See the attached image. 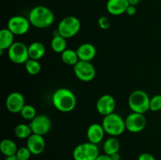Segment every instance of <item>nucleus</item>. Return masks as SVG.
I'll use <instances>...</instances> for the list:
<instances>
[{
    "label": "nucleus",
    "instance_id": "nucleus-13",
    "mask_svg": "<svg viewBox=\"0 0 161 160\" xmlns=\"http://www.w3.org/2000/svg\"><path fill=\"white\" fill-rule=\"evenodd\" d=\"M25 105V99L23 94L19 92H12L6 100V106L8 111L13 114L20 113Z\"/></svg>",
    "mask_w": 161,
    "mask_h": 160
},
{
    "label": "nucleus",
    "instance_id": "nucleus-28",
    "mask_svg": "<svg viewBox=\"0 0 161 160\" xmlns=\"http://www.w3.org/2000/svg\"><path fill=\"white\" fill-rule=\"evenodd\" d=\"M31 155L32 154H31V152H30V150L28 148L27 146L26 147H21L18 148L17 154H16L17 157L20 160H29Z\"/></svg>",
    "mask_w": 161,
    "mask_h": 160
},
{
    "label": "nucleus",
    "instance_id": "nucleus-17",
    "mask_svg": "<svg viewBox=\"0 0 161 160\" xmlns=\"http://www.w3.org/2000/svg\"><path fill=\"white\" fill-rule=\"evenodd\" d=\"M128 6L127 0H108L106 3L107 11L113 16L122 15L126 13Z\"/></svg>",
    "mask_w": 161,
    "mask_h": 160
},
{
    "label": "nucleus",
    "instance_id": "nucleus-1",
    "mask_svg": "<svg viewBox=\"0 0 161 160\" xmlns=\"http://www.w3.org/2000/svg\"><path fill=\"white\" fill-rule=\"evenodd\" d=\"M52 103L53 107L61 112H71L76 107V97L69 89L60 88L53 93Z\"/></svg>",
    "mask_w": 161,
    "mask_h": 160
},
{
    "label": "nucleus",
    "instance_id": "nucleus-24",
    "mask_svg": "<svg viewBox=\"0 0 161 160\" xmlns=\"http://www.w3.org/2000/svg\"><path fill=\"white\" fill-rule=\"evenodd\" d=\"M14 133H15L16 136L19 139H28L33 133L29 125L20 123L15 127Z\"/></svg>",
    "mask_w": 161,
    "mask_h": 160
},
{
    "label": "nucleus",
    "instance_id": "nucleus-14",
    "mask_svg": "<svg viewBox=\"0 0 161 160\" xmlns=\"http://www.w3.org/2000/svg\"><path fill=\"white\" fill-rule=\"evenodd\" d=\"M27 147L32 155H38L42 154L45 150L46 142L43 136L32 133L27 139Z\"/></svg>",
    "mask_w": 161,
    "mask_h": 160
},
{
    "label": "nucleus",
    "instance_id": "nucleus-16",
    "mask_svg": "<svg viewBox=\"0 0 161 160\" xmlns=\"http://www.w3.org/2000/svg\"><path fill=\"white\" fill-rule=\"evenodd\" d=\"M76 53L80 61H91L97 54V50L92 43L85 42L77 48Z\"/></svg>",
    "mask_w": 161,
    "mask_h": 160
},
{
    "label": "nucleus",
    "instance_id": "nucleus-15",
    "mask_svg": "<svg viewBox=\"0 0 161 160\" xmlns=\"http://www.w3.org/2000/svg\"><path fill=\"white\" fill-rule=\"evenodd\" d=\"M105 131L102 124L92 123L88 126L86 130V136L88 141L94 144H98L103 140Z\"/></svg>",
    "mask_w": 161,
    "mask_h": 160
},
{
    "label": "nucleus",
    "instance_id": "nucleus-36",
    "mask_svg": "<svg viewBox=\"0 0 161 160\" xmlns=\"http://www.w3.org/2000/svg\"><path fill=\"white\" fill-rule=\"evenodd\" d=\"M160 117H161V111H160Z\"/></svg>",
    "mask_w": 161,
    "mask_h": 160
},
{
    "label": "nucleus",
    "instance_id": "nucleus-27",
    "mask_svg": "<svg viewBox=\"0 0 161 160\" xmlns=\"http://www.w3.org/2000/svg\"><path fill=\"white\" fill-rule=\"evenodd\" d=\"M149 110L152 111H161V95L153 96L150 98V103H149Z\"/></svg>",
    "mask_w": 161,
    "mask_h": 160
},
{
    "label": "nucleus",
    "instance_id": "nucleus-30",
    "mask_svg": "<svg viewBox=\"0 0 161 160\" xmlns=\"http://www.w3.org/2000/svg\"><path fill=\"white\" fill-rule=\"evenodd\" d=\"M138 160H156V158L152 154L148 153V152H145V153L141 154V155L138 156Z\"/></svg>",
    "mask_w": 161,
    "mask_h": 160
},
{
    "label": "nucleus",
    "instance_id": "nucleus-32",
    "mask_svg": "<svg viewBox=\"0 0 161 160\" xmlns=\"http://www.w3.org/2000/svg\"><path fill=\"white\" fill-rule=\"evenodd\" d=\"M96 160H112L109 155H106V154H103V155H99V156L96 158Z\"/></svg>",
    "mask_w": 161,
    "mask_h": 160
},
{
    "label": "nucleus",
    "instance_id": "nucleus-12",
    "mask_svg": "<svg viewBox=\"0 0 161 160\" xmlns=\"http://www.w3.org/2000/svg\"><path fill=\"white\" fill-rule=\"evenodd\" d=\"M116 108V100L110 94H104L101 96L96 103V109L97 112L103 116L114 112Z\"/></svg>",
    "mask_w": 161,
    "mask_h": 160
},
{
    "label": "nucleus",
    "instance_id": "nucleus-26",
    "mask_svg": "<svg viewBox=\"0 0 161 160\" xmlns=\"http://www.w3.org/2000/svg\"><path fill=\"white\" fill-rule=\"evenodd\" d=\"M20 115L25 120L31 121L37 115L36 114V110L32 105L31 104H25L24 108H22L21 111H20Z\"/></svg>",
    "mask_w": 161,
    "mask_h": 160
},
{
    "label": "nucleus",
    "instance_id": "nucleus-29",
    "mask_svg": "<svg viewBox=\"0 0 161 160\" xmlns=\"http://www.w3.org/2000/svg\"><path fill=\"white\" fill-rule=\"evenodd\" d=\"M97 24H98V26L102 30L108 29L110 28V26H111L109 19L107 17H105V16H102V17H99L98 20H97Z\"/></svg>",
    "mask_w": 161,
    "mask_h": 160
},
{
    "label": "nucleus",
    "instance_id": "nucleus-20",
    "mask_svg": "<svg viewBox=\"0 0 161 160\" xmlns=\"http://www.w3.org/2000/svg\"><path fill=\"white\" fill-rule=\"evenodd\" d=\"M17 146L14 141L10 139H4L0 143V151L6 157L15 155L17 154Z\"/></svg>",
    "mask_w": 161,
    "mask_h": 160
},
{
    "label": "nucleus",
    "instance_id": "nucleus-9",
    "mask_svg": "<svg viewBox=\"0 0 161 160\" xmlns=\"http://www.w3.org/2000/svg\"><path fill=\"white\" fill-rule=\"evenodd\" d=\"M146 123L147 121L144 114L133 111L129 114L125 119L126 130L132 133H138L144 130Z\"/></svg>",
    "mask_w": 161,
    "mask_h": 160
},
{
    "label": "nucleus",
    "instance_id": "nucleus-19",
    "mask_svg": "<svg viewBox=\"0 0 161 160\" xmlns=\"http://www.w3.org/2000/svg\"><path fill=\"white\" fill-rule=\"evenodd\" d=\"M46 47L41 42H33L28 46V55L29 59L39 61L45 55Z\"/></svg>",
    "mask_w": 161,
    "mask_h": 160
},
{
    "label": "nucleus",
    "instance_id": "nucleus-25",
    "mask_svg": "<svg viewBox=\"0 0 161 160\" xmlns=\"http://www.w3.org/2000/svg\"><path fill=\"white\" fill-rule=\"evenodd\" d=\"M25 70L29 75H36L40 72L41 64L39 61L33 59H28V61L25 64Z\"/></svg>",
    "mask_w": 161,
    "mask_h": 160
},
{
    "label": "nucleus",
    "instance_id": "nucleus-34",
    "mask_svg": "<svg viewBox=\"0 0 161 160\" xmlns=\"http://www.w3.org/2000/svg\"><path fill=\"white\" fill-rule=\"evenodd\" d=\"M129 3V5H132V6H136L139 3L140 0H127Z\"/></svg>",
    "mask_w": 161,
    "mask_h": 160
},
{
    "label": "nucleus",
    "instance_id": "nucleus-3",
    "mask_svg": "<svg viewBox=\"0 0 161 160\" xmlns=\"http://www.w3.org/2000/svg\"><path fill=\"white\" fill-rule=\"evenodd\" d=\"M102 125L105 130V133L111 136H117L122 134L126 130L125 119L119 114L113 112L112 114L104 116Z\"/></svg>",
    "mask_w": 161,
    "mask_h": 160
},
{
    "label": "nucleus",
    "instance_id": "nucleus-4",
    "mask_svg": "<svg viewBox=\"0 0 161 160\" xmlns=\"http://www.w3.org/2000/svg\"><path fill=\"white\" fill-rule=\"evenodd\" d=\"M150 97L145 91L138 89L130 94L128 98V106L133 112L145 114L149 111Z\"/></svg>",
    "mask_w": 161,
    "mask_h": 160
},
{
    "label": "nucleus",
    "instance_id": "nucleus-35",
    "mask_svg": "<svg viewBox=\"0 0 161 160\" xmlns=\"http://www.w3.org/2000/svg\"><path fill=\"white\" fill-rule=\"evenodd\" d=\"M5 160H20L17 157V155H11V156H7L6 157Z\"/></svg>",
    "mask_w": 161,
    "mask_h": 160
},
{
    "label": "nucleus",
    "instance_id": "nucleus-33",
    "mask_svg": "<svg viewBox=\"0 0 161 160\" xmlns=\"http://www.w3.org/2000/svg\"><path fill=\"white\" fill-rule=\"evenodd\" d=\"M110 158H111L112 160H120V154L119 152H116V153L113 154V155H109Z\"/></svg>",
    "mask_w": 161,
    "mask_h": 160
},
{
    "label": "nucleus",
    "instance_id": "nucleus-11",
    "mask_svg": "<svg viewBox=\"0 0 161 160\" xmlns=\"http://www.w3.org/2000/svg\"><path fill=\"white\" fill-rule=\"evenodd\" d=\"M51 125V120L46 115H36L29 124L33 133L42 135V136H44L50 132Z\"/></svg>",
    "mask_w": 161,
    "mask_h": 160
},
{
    "label": "nucleus",
    "instance_id": "nucleus-10",
    "mask_svg": "<svg viewBox=\"0 0 161 160\" xmlns=\"http://www.w3.org/2000/svg\"><path fill=\"white\" fill-rule=\"evenodd\" d=\"M29 20L23 16H14L8 20L7 28L15 35H23L26 34L30 28Z\"/></svg>",
    "mask_w": 161,
    "mask_h": 160
},
{
    "label": "nucleus",
    "instance_id": "nucleus-2",
    "mask_svg": "<svg viewBox=\"0 0 161 160\" xmlns=\"http://www.w3.org/2000/svg\"><path fill=\"white\" fill-rule=\"evenodd\" d=\"M28 20L32 26L37 28H47L51 26L54 21L53 11L44 6H37L31 9Z\"/></svg>",
    "mask_w": 161,
    "mask_h": 160
},
{
    "label": "nucleus",
    "instance_id": "nucleus-7",
    "mask_svg": "<svg viewBox=\"0 0 161 160\" xmlns=\"http://www.w3.org/2000/svg\"><path fill=\"white\" fill-rule=\"evenodd\" d=\"M8 56L14 64H25L29 59L28 46L22 42H14L8 50Z\"/></svg>",
    "mask_w": 161,
    "mask_h": 160
},
{
    "label": "nucleus",
    "instance_id": "nucleus-21",
    "mask_svg": "<svg viewBox=\"0 0 161 160\" xmlns=\"http://www.w3.org/2000/svg\"><path fill=\"white\" fill-rule=\"evenodd\" d=\"M66 39H67L64 38L63 36L60 35L58 31V34L53 35L51 42H50V45H51V49L53 50V51H54L57 53H61L66 49H68Z\"/></svg>",
    "mask_w": 161,
    "mask_h": 160
},
{
    "label": "nucleus",
    "instance_id": "nucleus-23",
    "mask_svg": "<svg viewBox=\"0 0 161 160\" xmlns=\"http://www.w3.org/2000/svg\"><path fill=\"white\" fill-rule=\"evenodd\" d=\"M61 58L64 64L70 66H75L80 61L76 50L72 49H66L63 53H61Z\"/></svg>",
    "mask_w": 161,
    "mask_h": 160
},
{
    "label": "nucleus",
    "instance_id": "nucleus-22",
    "mask_svg": "<svg viewBox=\"0 0 161 160\" xmlns=\"http://www.w3.org/2000/svg\"><path fill=\"white\" fill-rule=\"evenodd\" d=\"M103 149L105 154L111 155L116 152H119V149H120V143L117 138H116L115 136H111L104 142Z\"/></svg>",
    "mask_w": 161,
    "mask_h": 160
},
{
    "label": "nucleus",
    "instance_id": "nucleus-31",
    "mask_svg": "<svg viewBox=\"0 0 161 160\" xmlns=\"http://www.w3.org/2000/svg\"><path fill=\"white\" fill-rule=\"evenodd\" d=\"M136 6H132V5H129V6L127 9V11H126V13L129 16H134L136 14Z\"/></svg>",
    "mask_w": 161,
    "mask_h": 160
},
{
    "label": "nucleus",
    "instance_id": "nucleus-6",
    "mask_svg": "<svg viewBox=\"0 0 161 160\" xmlns=\"http://www.w3.org/2000/svg\"><path fill=\"white\" fill-rule=\"evenodd\" d=\"M99 155L97 144L89 141L78 144L72 152L74 160H96Z\"/></svg>",
    "mask_w": 161,
    "mask_h": 160
},
{
    "label": "nucleus",
    "instance_id": "nucleus-5",
    "mask_svg": "<svg viewBox=\"0 0 161 160\" xmlns=\"http://www.w3.org/2000/svg\"><path fill=\"white\" fill-rule=\"evenodd\" d=\"M81 28L80 20L74 16L64 17L58 24V31L60 35L65 39H70L78 34Z\"/></svg>",
    "mask_w": 161,
    "mask_h": 160
},
{
    "label": "nucleus",
    "instance_id": "nucleus-8",
    "mask_svg": "<svg viewBox=\"0 0 161 160\" xmlns=\"http://www.w3.org/2000/svg\"><path fill=\"white\" fill-rule=\"evenodd\" d=\"M74 74L82 82H91L95 78L96 69L91 61H80L73 66Z\"/></svg>",
    "mask_w": 161,
    "mask_h": 160
},
{
    "label": "nucleus",
    "instance_id": "nucleus-18",
    "mask_svg": "<svg viewBox=\"0 0 161 160\" xmlns=\"http://www.w3.org/2000/svg\"><path fill=\"white\" fill-rule=\"evenodd\" d=\"M14 35L8 28H3L0 31V51L9 50L14 43Z\"/></svg>",
    "mask_w": 161,
    "mask_h": 160
}]
</instances>
